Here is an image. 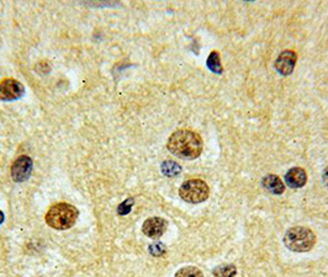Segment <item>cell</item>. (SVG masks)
<instances>
[{"mask_svg": "<svg viewBox=\"0 0 328 277\" xmlns=\"http://www.w3.org/2000/svg\"><path fill=\"white\" fill-rule=\"evenodd\" d=\"M203 138L190 130H178L168 138L166 148L180 159L194 160L203 153Z\"/></svg>", "mask_w": 328, "mask_h": 277, "instance_id": "obj_1", "label": "cell"}, {"mask_svg": "<svg viewBox=\"0 0 328 277\" xmlns=\"http://www.w3.org/2000/svg\"><path fill=\"white\" fill-rule=\"evenodd\" d=\"M78 216H79V212L74 206L60 202L54 205L47 211L45 220L51 228L57 229V231H65L74 226Z\"/></svg>", "mask_w": 328, "mask_h": 277, "instance_id": "obj_2", "label": "cell"}, {"mask_svg": "<svg viewBox=\"0 0 328 277\" xmlns=\"http://www.w3.org/2000/svg\"><path fill=\"white\" fill-rule=\"evenodd\" d=\"M284 244L295 253H306L316 244V235L307 227H292L285 233Z\"/></svg>", "mask_w": 328, "mask_h": 277, "instance_id": "obj_3", "label": "cell"}, {"mask_svg": "<svg viewBox=\"0 0 328 277\" xmlns=\"http://www.w3.org/2000/svg\"><path fill=\"white\" fill-rule=\"evenodd\" d=\"M210 195V188L208 184L200 179H191L185 181L179 188V196L185 202L201 203L205 202Z\"/></svg>", "mask_w": 328, "mask_h": 277, "instance_id": "obj_4", "label": "cell"}, {"mask_svg": "<svg viewBox=\"0 0 328 277\" xmlns=\"http://www.w3.org/2000/svg\"><path fill=\"white\" fill-rule=\"evenodd\" d=\"M25 94V88L19 80L6 78L0 83V100L1 101H14Z\"/></svg>", "mask_w": 328, "mask_h": 277, "instance_id": "obj_5", "label": "cell"}, {"mask_svg": "<svg viewBox=\"0 0 328 277\" xmlns=\"http://www.w3.org/2000/svg\"><path fill=\"white\" fill-rule=\"evenodd\" d=\"M32 160L27 155H21L17 158L11 165V178L15 183H24L31 176Z\"/></svg>", "mask_w": 328, "mask_h": 277, "instance_id": "obj_6", "label": "cell"}, {"mask_svg": "<svg viewBox=\"0 0 328 277\" xmlns=\"http://www.w3.org/2000/svg\"><path fill=\"white\" fill-rule=\"evenodd\" d=\"M296 60L297 54L294 51H289V49L282 51L275 60V69L279 74L286 77V75H290L292 73L295 65H296Z\"/></svg>", "mask_w": 328, "mask_h": 277, "instance_id": "obj_7", "label": "cell"}, {"mask_svg": "<svg viewBox=\"0 0 328 277\" xmlns=\"http://www.w3.org/2000/svg\"><path fill=\"white\" fill-rule=\"evenodd\" d=\"M168 222L162 217H151L145 221L142 226V231L148 238L157 239L163 235L164 231H166Z\"/></svg>", "mask_w": 328, "mask_h": 277, "instance_id": "obj_8", "label": "cell"}, {"mask_svg": "<svg viewBox=\"0 0 328 277\" xmlns=\"http://www.w3.org/2000/svg\"><path fill=\"white\" fill-rule=\"evenodd\" d=\"M285 181L291 188H301L306 185L307 174L302 168L295 166L285 174Z\"/></svg>", "mask_w": 328, "mask_h": 277, "instance_id": "obj_9", "label": "cell"}, {"mask_svg": "<svg viewBox=\"0 0 328 277\" xmlns=\"http://www.w3.org/2000/svg\"><path fill=\"white\" fill-rule=\"evenodd\" d=\"M262 185L267 191L274 193V195H281L285 191V185L281 179L274 175V174H269V175L264 176L263 180H262Z\"/></svg>", "mask_w": 328, "mask_h": 277, "instance_id": "obj_10", "label": "cell"}, {"mask_svg": "<svg viewBox=\"0 0 328 277\" xmlns=\"http://www.w3.org/2000/svg\"><path fill=\"white\" fill-rule=\"evenodd\" d=\"M206 64H208L209 69L213 73H215V74H221L222 70H223L221 64V58H219V54L216 51H213L209 54Z\"/></svg>", "mask_w": 328, "mask_h": 277, "instance_id": "obj_11", "label": "cell"}, {"mask_svg": "<svg viewBox=\"0 0 328 277\" xmlns=\"http://www.w3.org/2000/svg\"><path fill=\"white\" fill-rule=\"evenodd\" d=\"M174 277H204V274L201 273L200 269L195 268V266H185V268H181L180 270L176 271Z\"/></svg>", "mask_w": 328, "mask_h": 277, "instance_id": "obj_12", "label": "cell"}, {"mask_svg": "<svg viewBox=\"0 0 328 277\" xmlns=\"http://www.w3.org/2000/svg\"><path fill=\"white\" fill-rule=\"evenodd\" d=\"M237 274V269L234 265H221L214 270L215 277H234Z\"/></svg>", "mask_w": 328, "mask_h": 277, "instance_id": "obj_13", "label": "cell"}, {"mask_svg": "<svg viewBox=\"0 0 328 277\" xmlns=\"http://www.w3.org/2000/svg\"><path fill=\"white\" fill-rule=\"evenodd\" d=\"M162 171L164 175L166 176H176L181 171V166L179 164H176L175 162H170V160H168V162H164L163 165H162Z\"/></svg>", "mask_w": 328, "mask_h": 277, "instance_id": "obj_14", "label": "cell"}, {"mask_svg": "<svg viewBox=\"0 0 328 277\" xmlns=\"http://www.w3.org/2000/svg\"><path fill=\"white\" fill-rule=\"evenodd\" d=\"M133 203H135V200L133 198H127L126 201H123L122 203H121L120 206H118L117 208V213L121 216H125L127 215V213H130L131 208H132Z\"/></svg>", "mask_w": 328, "mask_h": 277, "instance_id": "obj_15", "label": "cell"}, {"mask_svg": "<svg viewBox=\"0 0 328 277\" xmlns=\"http://www.w3.org/2000/svg\"><path fill=\"white\" fill-rule=\"evenodd\" d=\"M150 253L155 256H161L165 253V245L162 243H157L153 244V245L150 246Z\"/></svg>", "mask_w": 328, "mask_h": 277, "instance_id": "obj_16", "label": "cell"}, {"mask_svg": "<svg viewBox=\"0 0 328 277\" xmlns=\"http://www.w3.org/2000/svg\"><path fill=\"white\" fill-rule=\"evenodd\" d=\"M322 179H324V183H325V185L327 186L328 187V166L326 169H325V171H324V175H322Z\"/></svg>", "mask_w": 328, "mask_h": 277, "instance_id": "obj_17", "label": "cell"}, {"mask_svg": "<svg viewBox=\"0 0 328 277\" xmlns=\"http://www.w3.org/2000/svg\"><path fill=\"white\" fill-rule=\"evenodd\" d=\"M2 222H4V213H2L1 211H0V224H1Z\"/></svg>", "mask_w": 328, "mask_h": 277, "instance_id": "obj_18", "label": "cell"}]
</instances>
